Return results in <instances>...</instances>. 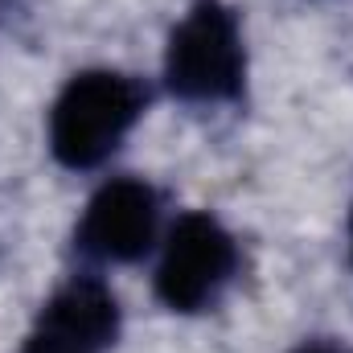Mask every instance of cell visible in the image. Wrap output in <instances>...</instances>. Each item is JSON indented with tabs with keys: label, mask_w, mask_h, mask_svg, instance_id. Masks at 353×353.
Listing matches in <instances>:
<instances>
[{
	"label": "cell",
	"mask_w": 353,
	"mask_h": 353,
	"mask_svg": "<svg viewBox=\"0 0 353 353\" xmlns=\"http://www.w3.org/2000/svg\"><path fill=\"white\" fill-rule=\"evenodd\" d=\"M350 239H353V222H350Z\"/></svg>",
	"instance_id": "cell-7"
},
{
	"label": "cell",
	"mask_w": 353,
	"mask_h": 353,
	"mask_svg": "<svg viewBox=\"0 0 353 353\" xmlns=\"http://www.w3.org/2000/svg\"><path fill=\"white\" fill-rule=\"evenodd\" d=\"M165 83L185 103H226L247 83V50L234 8L197 0L165 50Z\"/></svg>",
	"instance_id": "cell-2"
},
{
	"label": "cell",
	"mask_w": 353,
	"mask_h": 353,
	"mask_svg": "<svg viewBox=\"0 0 353 353\" xmlns=\"http://www.w3.org/2000/svg\"><path fill=\"white\" fill-rule=\"evenodd\" d=\"M148 107V90L119 70L74 74L50 107V152L66 169L103 165Z\"/></svg>",
	"instance_id": "cell-1"
},
{
	"label": "cell",
	"mask_w": 353,
	"mask_h": 353,
	"mask_svg": "<svg viewBox=\"0 0 353 353\" xmlns=\"http://www.w3.org/2000/svg\"><path fill=\"white\" fill-rule=\"evenodd\" d=\"M157 189L140 176H115L94 189L74 230L79 251L99 263H136L157 243Z\"/></svg>",
	"instance_id": "cell-4"
},
{
	"label": "cell",
	"mask_w": 353,
	"mask_h": 353,
	"mask_svg": "<svg viewBox=\"0 0 353 353\" xmlns=\"http://www.w3.org/2000/svg\"><path fill=\"white\" fill-rule=\"evenodd\" d=\"M239 271V247L214 214H181L161 247L157 300L169 312H201Z\"/></svg>",
	"instance_id": "cell-3"
},
{
	"label": "cell",
	"mask_w": 353,
	"mask_h": 353,
	"mask_svg": "<svg viewBox=\"0 0 353 353\" xmlns=\"http://www.w3.org/2000/svg\"><path fill=\"white\" fill-rule=\"evenodd\" d=\"M21 353H99L83 345V341H74V337H66L62 329H54V325H46V321H37V329H33V337L25 341V350Z\"/></svg>",
	"instance_id": "cell-5"
},
{
	"label": "cell",
	"mask_w": 353,
	"mask_h": 353,
	"mask_svg": "<svg viewBox=\"0 0 353 353\" xmlns=\"http://www.w3.org/2000/svg\"><path fill=\"white\" fill-rule=\"evenodd\" d=\"M296 353H345L341 345H329V341H308V345H300Z\"/></svg>",
	"instance_id": "cell-6"
}]
</instances>
